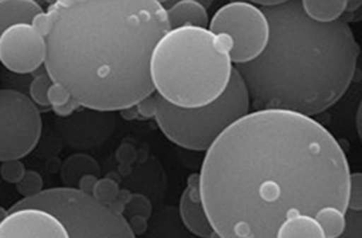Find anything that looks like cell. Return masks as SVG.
Wrapping results in <instances>:
<instances>
[{"instance_id":"obj_25","label":"cell","mask_w":362,"mask_h":238,"mask_svg":"<svg viewBox=\"0 0 362 238\" xmlns=\"http://www.w3.org/2000/svg\"><path fill=\"white\" fill-rule=\"evenodd\" d=\"M136 109L140 115V119H155L156 109H158V94L153 91L147 97L136 103Z\"/></svg>"},{"instance_id":"obj_5","label":"cell","mask_w":362,"mask_h":238,"mask_svg":"<svg viewBox=\"0 0 362 238\" xmlns=\"http://www.w3.org/2000/svg\"><path fill=\"white\" fill-rule=\"evenodd\" d=\"M250 110L247 86L233 67L223 94L206 105L182 108L158 96L155 121L174 144L186 150L206 152L218 136Z\"/></svg>"},{"instance_id":"obj_20","label":"cell","mask_w":362,"mask_h":238,"mask_svg":"<svg viewBox=\"0 0 362 238\" xmlns=\"http://www.w3.org/2000/svg\"><path fill=\"white\" fill-rule=\"evenodd\" d=\"M118 192H119L118 181H115L112 177H105V178H98L95 187L93 189V196L100 203L109 205L115 200Z\"/></svg>"},{"instance_id":"obj_28","label":"cell","mask_w":362,"mask_h":238,"mask_svg":"<svg viewBox=\"0 0 362 238\" xmlns=\"http://www.w3.org/2000/svg\"><path fill=\"white\" fill-rule=\"evenodd\" d=\"M147 220L148 218H146L143 215H132V217L127 218L128 225H129V227H131V230H132L134 236H141V234H144L147 232V229H148Z\"/></svg>"},{"instance_id":"obj_37","label":"cell","mask_w":362,"mask_h":238,"mask_svg":"<svg viewBox=\"0 0 362 238\" xmlns=\"http://www.w3.org/2000/svg\"><path fill=\"white\" fill-rule=\"evenodd\" d=\"M8 215V210H6V208H3L1 205H0V223L4 221V218Z\"/></svg>"},{"instance_id":"obj_38","label":"cell","mask_w":362,"mask_h":238,"mask_svg":"<svg viewBox=\"0 0 362 238\" xmlns=\"http://www.w3.org/2000/svg\"><path fill=\"white\" fill-rule=\"evenodd\" d=\"M156 1H158L159 4H162L163 7H165V6H167V4H168L171 0H156Z\"/></svg>"},{"instance_id":"obj_4","label":"cell","mask_w":362,"mask_h":238,"mask_svg":"<svg viewBox=\"0 0 362 238\" xmlns=\"http://www.w3.org/2000/svg\"><path fill=\"white\" fill-rule=\"evenodd\" d=\"M232 40L208 28L171 29L151 57L155 93L173 105L196 108L214 101L230 82Z\"/></svg>"},{"instance_id":"obj_31","label":"cell","mask_w":362,"mask_h":238,"mask_svg":"<svg viewBox=\"0 0 362 238\" xmlns=\"http://www.w3.org/2000/svg\"><path fill=\"white\" fill-rule=\"evenodd\" d=\"M97 181H98V176L97 174L87 173V174H83L82 177L78 180L76 188L81 189L82 192L88 193V195H93V189L95 187Z\"/></svg>"},{"instance_id":"obj_29","label":"cell","mask_w":362,"mask_h":238,"mask_svg":"<svg viewBox=\"0 0 362 238\" xmlns=\"http://www.w3.org/2000/svg\"><path fill=\"white\" fill-rule=\"evenodd\" d=\"M132 196V192L128 191V189H119L118 195L115 196V200L112 203L109 204V207L117 212V214H122L124 210H125V205L128 203V200L131 199Z\"/></svg>"},{"instance_id":"obj_13","label":"cell","mask_w":362,"mask_h":238,"mask_svg":"<svg viewBox=\"0 0 362 238\" xmlns=\"http://www.w3.org/2000/svg\"><path fill=\"white\" fill-rule=\"evenodd\" d=\"M44 8L32 0H0V34L17 23H30Z\"/></svg>"},{"instance_id":"obj_1","label":"cell","mask_w":362,"mask_h":238,"mask_svg":"<svg viewBox=\"0 0 362 238\" xmlns=\"http://www.w3.org/2000/svg\"><path fill=\"white\" fill-rule=\"evenodd\" d=\"M350 168L339 142L310 116L250 110L206 150L201 198L220 238H277L296 214L345 211Z\"/></svg>"},{"instance_id":"obj_8","label":"cell","mask_w":362,"mask_h":238,"mask_svg":"<svg viewBox=\"0 0 362 238\" xmlns=\"http://www.w3.org/2000/svg\"><path fill=\"white\" fill-rule=\"evenodd\" d=\"M42 134L38 106L22 91L0 89V162L33 152Z\"/></svg>"},{"instance_id":"obj_19","label":"cell","mask_w":362,"mask_h":238,"mask_svg":"<svg viewBox=\"0 0 362 238\" xmlns=\"http://www.w3.org/2000/svg\"><path fill=\"white\" fill-rule=\"evenodd\" d=\"M52 84H53V81L47 72L34 78L30 84V87H29V93H30L29 97L32 98V101L35 105L50 108L49 101H48V90Z\"/></svg>"},{"instance_id":"obj_15","label":"cell","mask_w":362,"mask_h":238,"mask_svg":"<svg viewBox=\"0 0 362 238\" xmlns=\"http://www.w3.org/2000/svg\"><path fill=\"white\" fill-rule=\"evenodd\" d=\"M97 174L100 173L98 162L87 155V154L78 153L68 157L63 168H62V180L66 187H76L78 180L82 177L83 174Z\"/></svg>"},{"instance_id":"obj_2","label":"cell","mask_w":362,"mask_h":238,"mask_svg":"<svg viewBox=\"0 0 362 238\" xmlns=\"http://www.w3.org/2000/svg\"><path fill=\"white\" fill-rule=\"evenodd\" d=\"M47 14L44 67L83 108L121 110L155 91L151 57L170 30L156 0H72Z\"/></svg>"},{"instance_id":"obj_10","label":"cell","mask_w":362,"mask_h":238,"mask_svg":"<svg viewBox=\"0 0 362 238\" xmlns=\"http://www.w3.org/2000/svg\"><path fill=\"white\" fill-rule=\"evenodd\" d=\"M0 238H68L64 226L48 211L25 207L8 211L0 223Z\"/></svg>"},{"instance_id":"obj_3","label":"cell","mask_w":362,"mask_h":238,"mask_svg":"<svg viewBox=\"0 0 362 238\" xmlns=\"http://www.w3.org/2000/svg\"><path fill=\"white\" fill-rule=\"evenodd\" d=\"M269 40L254 60L236 64L254 110L279 109L316 116L345 96L360 47L344 19L316 22L300 0L264 7Z\"/></svg>"},{"instance_id":"obj_9","label":"cell","mask_w":362,"mask_h":238,"mask_svg":"<svg viewBox=\"0 0 362 238\" xmlns=\"http://www.w3.org/2000/svg\"><path fill=\"white\" fill-rule=\"evenodd\" d=\"M47 41L30 23H17L0 34V63L16 74H30L45 63Z\"/></svg>"},{"instance_id":"obj_30","label":"cell","mask_w":362,"mask_h":238,"mask_svg":"<svg viewBox=\"0 0 362 238\" xmlns=\"http://www.w3.org/2000/svg\"><path fill=\"white\" fill-rule=\"evenodd\" d=\"M30 25L33 26L34 30L42 34L45 37V34L48 33L49 30V17L47 14V11H41L38 13L35 17L32 19Z\"/></svg>"},{"instance_id":"obj_14","label":"cell","mask_w":362,"mask_h":238,"mask_svg":"<svg viewBox=\"0 0 362 238\" xmlns=\"http://www.w3.org/2000/svg\"><path fill=\"white\" fill-rule=\"evenodd\" d=\"M277 238H325V234L315 217L296 214L281 223Z\"/></svg>"},{"instance_id":"obj_36","label":"cell","mask_w":362,"mask_h":238,"mask_svg":"<svg viewBox=\"0 0 362 238\" xmlns=\"http://www.w3.org/2000/svg\"><path fill=\"white\" fill-rule=\"evenodd\" d=\"M175 1H178V0H171V1H170V3H168V4L165 6V7L171 6V4H173V3H175ZM197 1H199V3H202V4H204V6L206 7V8H208V7H211V6H212V3H214V0H197Z\"/></svg>"},{"instance_id":"obj_16","label":"cell","mask_w":362,"mask_h":238,"mask_svg":"<svg viewBox=\"0 0 362 238\" xmlns=\"http://www.w3.org/2000/svg\"><path fill=\"white\" fill-rule=\"evenodd\" d=\"M307 17L316 22H332L345 16L346 0H300Z\"/></svg>"},{"instance_id":"obj_40","label":"cell","mask_w":362,"mask_h":238,"mask_svg":"<svg viewBox=\"0 0 362 238\" xmlns=\"http://www.w3.org/2000/svg\"><path fill=\"white\" fill-rule=\"evenodd\" d=\"M44 1H45L48 6H52V4H54V3H56V0H44Z\"/></svg>"},{"instance_id":"obj_34","label":"cell","mask_w":362,"mask_h":238,"mask_svg":"<svg viewBox=\"0 0 362 238\" xmlns=\"http://www.w3.org/2000/svg\"><path fill=\"white\" fill-rule=\"evenodd\" d=\"M248 1L252 3V4H255V6H261V7L264 8V7L280 6V4H284V3H286V1H289V0H248Z\"/></svg>"},{"instance_id":"obj_7","label":"cell","mask_w":362,"mask_h":238,"mask_svg":"<svg viewBox=\"0 0 362 238\" xmlns=\"http://www.w3.org/2000/svg\"><path fill=\"white\" fill-rule=\"evenodd\" d=\"M208 29L214 34L230 35V57L235 66L258 57L269 40V21L262 8L250 1H230L223 6L209 21Z\"/></svg>"},{"instance_id":"obj_27","label":"cell","mask_w":362,"mask_h":238,"mask_svg":"<svg viewBox=\"0 0 362 238\" xmlns=\"http://www.w3.org/2000/svg\"><path fill=\"white\" fill-rule=\"evenodd\" d=\"M81 108H83V106L79 102L76 101L75 98H71V100L66 102L64 105L52 108V110H53L59 118H69V116H72L75 112H78Z\"/></svg>"},{"instance_id":"obj_26","label":"cell","mask_w":362,"mask_h":238,"mask_svg":"<svg viewBox=\"0 0 362 238\" xmlns=\"http://www.w3.org/2000/svg\"><path fill=\"white\" fill-rule=\"evenodd\" d=\"M71 98H74V97L71 96V93L66 90L64 86L60 85L57 82H53L50 85L49 90H48V101H49L50 108L64 105Z\"/></svg>"},{"instance_id":"obj_6","label":"cell","mask_w":362,"mask_h":238,"mask_svg":"<svg viewBox=\"0 0 362 238\" xmlns=\"http://www.w3.org/2000/svg\"><path fill=\"white\" fill-rule=\"evenodd\" d=\"M25 207L48 211L64 226L68 238L134 237L122 214L78 188L42 189L32 198H22L8 211Z\"/></svg>"},{"instance_id":"obj_32","label":"cell","mask_w":362,"mask_h":238,"mask_svg":"<svg viewBox=\"0 0 362 238\" xmlns=\"http://www.w3.org/2000/svg\"><path fill=\"white\" fill-rule=\"evenodd\" d=\"M117 158L121 162H132L133 159L136 158V150L131 144H122L118 152H117Z\"/></svg>"},{"instance_id":"obj_17","label":"cell","mask_w":362,"mask_h":238,"mask_svg":"<svg viewBox=\"0 0 362 238\" xmlns=\"http://www.w3.org/2000/svg\"><path fill=\"white\" fill-rule=\"evenodd\" d=\"M345 211L332 207V205H326L322 207L313 217L320 225L325 238H338L341 237L344 227H345Z\"/></svg>"},{"instance_id":"obj_18","label":"cell","mask_w":362,"mask_h":238,"mask_svg":"<svg viewBox=\"0 0 362 238\" xmlns=\"http://www.w3.org/2000/svg\"><path fill=\"white\" fill-rule=\"evenodd\" d=\"M16 186H17L18 193L22 198H32L44 189V180L38 171L26 170Z\"/></svg>"},{"instance_id":"obj_11","label":"cell","mask_w":362,"mask_h":238,"mask_svg":"<svg viewBox=\"0 0 362 238\" xmlns=\"http://www.w3.org/2000/svg\"><path fill=\"white\" fill-rule=\"evenodd\" d=\"M180 215L185 227L194 236L202 238L217 237L202 203L199 173H193L187 177V186L182 193L180 202Z\"/></svg>"},{"instance_id":"obj_24","label":"cell","mask_w":362,"mask_h":238,"mask_svg":"<svg viewBox=\"0 0 362 238\" xmlns=\"http://www.w3.org/2000/svg\"><path fill=\"white\" fill-rule=\"evenodd\" d=\"M25 171V165L21 159H6L0 164V176L8 184H17Z\"/></svg>"},{"instance_id":"obj_39","label":"cell","mask_w":362,"mask_h":238,"mask_svg":"<svg viewBox=\"0 0 362 238\" xmlns=\"http://www.w3.org/2000/svg\"><path fill=\"white\" fill-rule=\"evenodd\" d=\"M32 1H34V3H37V4H40L41 7L45 4V1L44 0H32Z\"/></svg>"},{"instance_id":"obj_23","label":"cell","mask_w":362,"mask_h":238,"mask_svg":"<svg viewBox=\"0 0 362 238\" xmlns=\"http://www.w3.org/2000/svg\"><path fill=\"white\" fill-rule=\"evenodd\" d=\"M345 227L341 234L342 238H362V211L346 208Z\"/></svg>"},{"instance_id":"obj_33","label":"cell","mask_w":362,"mask_h":238,"mask_svg":"<svg viewBox=\"0 0 362 238\" xmlns=\"http://www.w3.org/2000/svg\"><path fill=\"white\" fill-rule=\"evenodd\" d=\"M119 113H121V116L125 120L140 119V115H139V112H137V109H136V105L121 109Z\"/></svg>"},{"instance_id":"obj_35","label":"cell","mask_w":362,"mask_h":238,"mask_svg":"<svg viewBox=\"0 0 362 238\" xmlns=\"http://www.w3.org/2000/svg\"><path fill=\"white\" fill-rule=\"evenodd\" d=\"M361 4L362 0H346L345 14H349V16L354 14L356 11L360 10Z\"/></svg>"},{"instance_id":"obj_21","label":"cell","mask_w":362,"mask_h":238,"mask_svg":"<svg viewBox=\"0 0 362 238\" xmlns=\"http://www.w3.org/2000/svg\"><path fill=\"white\" fill-rule=\"evenodd\" d=\"M152 214V204L149 202L148 198L141 195V193H132L131 199L125 205V210L122 215L125 218H129L132 215H143L146 218H149Z\"/></svg>"},{"instance_id":"obj_22","label":"cell","mask_w":362,"mask_h":238,"mask_svg":"<svg viewBox=\"0 0 362 238\" xmlns=\"http://www.w3.org/2000/svg\"><path fill=\"white\" fill-rule=\"evenodd\" d=\"M347 208L362 211V176L358 171L350 173L349 177Z\"/></svg>"},{"instance_id":"obj_12","label":"cell","mask_w":362,"mask_h":238,"mask_svg":"<svg viewBox=\"0 0 362 238\" xmlns=\"http://www.w3.org/2000/svg\"><path fill=\"white\" fill-rule=\"evenodd\" d=\"M168 26L178 28H208V8L197 0H178L165 7Z\"/></svg>"}]
</instances>
